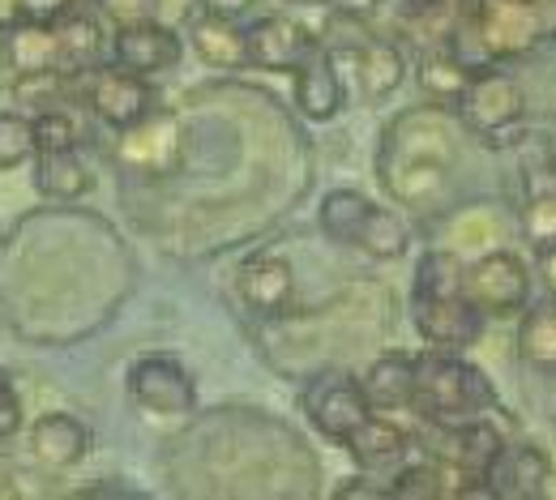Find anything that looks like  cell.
<instances>
[{
  "instance_id": "8fae6325",
  "label": "cell",
  "mask_w": 556,
  "mask_h": 500,
  "mask_svg": "<svg viewBox=\"0 0 556 500\" xmlns=\"http://www.w3.org/2000/svg\"><path fill=\"white\" fill-rule=\"evenodd\" d=\"M180 158V129L172 116H146L134 129H125V142H121V163L138 176H163L172 171Z\"/></svg>"
},
{
  "instance_id": "cb8c5ba5",
  "label": "cell",
  "mask_w": 556,
  "mask_h": 500,
  "mask_svg": "<svg viewBox=\"0 0 556 500\" xmlns=\"http://www.w3.org/2000/svg\"><path fill=\"white\" fill-rule=\"evenodd\" d=\"M518 356L540 372H556V299L553 304H535L522 312L518 325Z\"/></svg>"
},
{
  "instance_id": "603a6c76",
  "label": "cell",
  "mask_w": 556,
  "mask_h": 500,
  "mask_svg": "<svg viewBox=\"0 0 556 500\" xmlns=\"http://www.w3.org/2000/svg\"><path fill=\"white\" fill-rule=\"evenodd\" d=\"M52 26H56V39H61V65H65V73L94 69V61L103 56V30H99V22L73 9L70 17H61Z\"/></svg>"
},
{
  "instance_id": "2e32d148",
  "label": "cell",
  "mask_w": 556,
  "mask_h": 500,
  "mask_svg": "<svg viewBox=\"0 0 556 500\" xmlns=\"http://www.w3.org/2000/svg\"><path fill=\"white\" fill-rule=\"evenodd\" d=\"M189 43L193 52L214 65V69H244L249 65V43L240 22L231 17H214V13H193L189 17Z\"/></svg>"
},
{
  "instance_id": "4316f807",
  "label": "cell",
  "mask_w": 556,
  "mask_h": 500,
  "mask_svg": "<svg viewBox=\"0 0 556 500\" xmlns=\"http://www.w3.org/2000/svg\"><path fill=\"white\" fill-rule=\"evenodd\" d=\"M368 197L364 193H355V189H334V193H326V202H321V231L330 235V240H339V244H351L355 240V227L364 222L368 215Z\"/></svg>"
},
{
  "instance_id": "9c48e42d",
  "label": "cell",
  "mask_w": 556,
  "mask_h": 500,
  "mask_svg": "<svg viewBox=\"0 0 556 500\" xmlns=\"http://www.w3.org/2000/svg\"><path fill=\"white\" fill-rule=\"evenodd\" d=\"M244 43H249V65L270 73H295L313 52H317V35L295 22V17H257L249 30H244Z\"/></svg>"
},
{
  "instance_id": "60d3db41",
  "label": "cell",
  "mask_w": 556,
  "mask_h": 500,
  "mask_svg": "<svg viewBox=\"0 0 556 500\" xmlns=\"http://www.w3.org/2000/svg\"><path fill=\"white\" fill-rule=\"evenodd\" d=\"M13 22H22V0H0V30H9Z\"/></svg>"
},
{
  "instance_id": "1f68e13d",
  "label": "cell",
  "mask_w": 556,
  "mask_h": 500,
  "mask_svg": "<svg viewBox=\"0 0 556 500\" xmlns=\"http://www.w3.org/2000/svg\"><path fill=\"white\" fill-rule=\"evenodd\" d=\"M77 129L65 112H39L35 116V150H65L73 145Z\"/></svg>"
},
{
  "instance_id": "f546056e",
  "label": "cell",
  "mask_w": 556,
  "mask_h": 500,
  "mask_svg": "<svg viewBox=\"0 0 556 500\" xmlns=\"http://www.w3.org/2000/svg\"><path fill=\"white\" fill-rule=\"evenodd\" d=\"M35 158V120L0 112V171H13Z\"/></svg>"
},
{
  "instance_id": "8d00e7d4",
  "label": "cell",
  "mask_w": 556,
  "mask_h": 500,
  "mask_svg": "<svg viewBox=\"0 0 556 500\" xmlns=\"http://www.w3.org/2000/svg\"><path fill=\"white\" fill-rule=\"evenodd\" d=\"M198 4H202V0H154V22L180 26V22H189V17L198 13Z\"/></svg>"
},
{
  "instance_id": "ac0fdd59",
  "label": "cell",
  "mask_w": 556,
  "mask_h": 500,
  "mask_svg": "<svg viewBox=\"0 0 556 500\" xmlns=\"http://www.w3.org/2000/svg\"><path fill=\"white\" fill-rule=\"evenodd\" d=\"M86 449H90V432L81 428L73 415L52 411V415L35 420V428H30V453H35V462H43L52 471H65L73 462H81Z\"/></svg>"
},
{
  "instance_id": "52a82bcc",
  "label": "cell",
  "mask_w": 556,
  "mask_h": 500,
  "mask_svg": "<svg viewBox=\"0 0 556 500\" xmlns=\"http://www.w3.org/2000/svg\"><path fill=\"white\" fill-rule=\"evenodd\" d=\"M86 99H90V112L112 125V129H134L138 120H146L154 112V94L146 86L141 73H129L121 65H94L90 69V86H86Z\"/></svg>"
},
{
  "instance_id": "7402d4cb",
  "label": "cell",
  "mask_w": 556,
  "mask_h": 500,
  "mask_svg": "<svg viewBox=\"0 0 556 500\" xmlns=\"http://www.w3.org/2000/svg\"><path fill=\"white\" fill-rule=\"evenodd\" d=\"M359 253L377 257V261H394L412 248V227L394 210H381V206H368L364 222L355 227V240H351Z\"/></svg>"
},
{
  "instance_id": "83f0119b",
  "label": "cell",
  "mask_w": 556,
  "mask_h": 500,
  "mask_svg": "<svg viewBox=\"0 0 556 500\" xmlns=\"http://www.w3.org/2000/svg\"><path fill=\"white\" fill-rule=\"evenodd\" d=\"M548 475H553V462L544 449L535 445H518L509 449V484H514V500H540L548 488Z\"/></svg>"
},
{
  "instance_id": "44dd1931",
  "label": "cell",
  "mask_w": 556,
  "mask_h": 500,
  "mask_svg": "<svg viewBox=\"0 0 556 500\" xmlns=\"http://www.w3.org/2000/svg\"><path fill=\"white\" fill-rule=\"evenodd\" d=\"M355 73H359V90H364L368 99H386V94H394V90L403 86V77H407V56H403L399 43L372 39L368 48L355 52Z\"/></svg>"
},
{
  "instance_id": "d4e9b609",
  "label": "cell",
  "mask_w": 556,
  "mask_h": 500,
  "mask_svg": "<svg viewBox=\"0 0 556 500\" xmlns=\"http://www.w3.org/2000/svg\"><path fill=\"white\" fill-rule=\"evenodd\" d=\"M463 270L467 261L454 248H432L419 257L412 295H463Z\"/></svg>"
},
{
  "instance_id": "836d02e7",
  "label": "cell",
  "mask_w": 556,
  "mask_h": 500,
  "mask_svg": "<svg viewBox=\"0 0 556 500\" xmlns=\"http://www.w3.org/2000/svg\"><path fill=\"white\" fill-rule=\"evenodd\" d=\"M73 9H77V0H22V22H43V26H52V22L70 17Z\"/></svg>"
},
{
  "instance_id": "4fadbf2b",
  "label": "cell",
  "mask_w": 556,
  "mask_h": 500,
  "mask_svg": "<svg viewBox=\"0 0 556 500\" xmlns=\"http://www.w3.org/2000/svg\"><path fill=\"white\" fill-rule=\"evenodd\" d=\"M355 466L364 471H399L407 462V449H412V436L399 428L394 420H381V415H368L359 428L343 440Z\"/></svg>"
},
{
  "instance_id": "3957f363",
  "label": "cell",
  "mask_w": 556,
  "mask_h": 500,
  "mask_svg": "<svg viewBox=\"0 0 556 500\" xmlns=\"http://www.w3.org/2000/svg\"><path fill=\"white\" fill-rule=\"evenodd\" d=\"M463 295L484 317H514L531 299V270L522 266V257H514L505 248H492L463 270Z\"/></svg>"
},
{
  "instance_id": "484cf974",
  "label": "cell",
  "mask_w": 556,
  "mask_h": 500,
  "mask_svg": "<svg viewBox=\"0 0 556 500\" xmlns=\"http://www.w3.org/2000/svg\"><path fill=\"white\" fill-rule=\"evenodd\" d=\"M368 43H372V30H368V22H364L359 9H334V13H326L321 35H317V48L321 52H330L339 61V56H355Z\"/></svg>"
},
{
  "instance_id": "ab89813d",
  "label": "cell",
  "mask_w": 556,
  "mask_h": 500,
  "mask_svg": "<svg viewBox=\"0 0 556 500\" xmlns=\"http://www.w3.org/2000/svg\"><path fill=\"white\" fill-rule=\"evenodd\" d=\"M535 257H540V279H544L548 295L556 299V244H548V248H535Z\"/></svg>"
},
{
  "instance_id": "ba28073f",
  "label": "cell",
  "mask_w": 556,
  "mask_h": 500,
  "mask_svg": "<svg viewBox=\"0 0 556 500\" xmlns=\"http://www.w3.org/2000/svg\"><path fill=\"white\" fill-rule=\"evenodd\" d=\"M129 398L154 415H189L198 407V385L176 359L141 356L129 363Z\"/></svg>"
},
{
  "instance_id": "9a60e30c",
  "label": "cell",
  "mask_w": 556,
  "mask_h": 500,
  "mask_svg": "<svg viewBox=\"0 0 556 500\" xmlns=\"http://www.w3.org/2000/svg\"><path fill=\"white\" fill-rule=\"evenodd\" d=\"M291 291H295V274L287 266V257H275V253H262L253 257L244 270H240V299L262 312V317H275L291 304Z\"/></svg>"
},
{
  "instance_id": "e575fe53",
  "label": "cell",
  "mask_w": 556,
  "mask_h": 500,
  "mask_svg": "<svg viewBox=\"0 0 556 500\" xmlns=\"http://www.w3.org/2000/svg\"><path fill=\"white\" fill-rule=\"evenodd\" d=\"M522 189L527 197H556V163H531Z\"/></svg>"
},
{
  "instance_id": "d6a6232c",
  "label": "cell",
  "mask_w": 556,
  "mask_h": 500,
  "mask_svg": "<svg viewBox=\"0 0 556 500\" xmlns=\"http://www.w3.org/2000/svg\"><path fill=\"white\" fill-rule=\"evenodd\" d=\"M99 13L112 26H134V22H150L154 17V0H99Z\"/></svg>"
},
{
  "instance_id": "6da1fadb",
  "label": "cell",
  "mask_w": 556,
  "mask_h": 500,
  "mask_svg": "<svg viewBox=\"0 0 556 500\" xmlns=\"http://www.w3.org/2000/svg\"><path fill=\"white\" fill-rule=\"evenodd\" d=\"M492 407H496V389L484 376V368L458 359L454 351H437V347L416 356L412 411L419 420H428L437 428H450V424L480 420Z\"/></svg>"
},
{
  "instance_id": "ffe728a7",
  "label": "cell",
  "mask_w": 556,
  "mask_h": 500,
  "mask_svg": "<svg viewBox=\"0 0 556 500\" xmlns=\"http://www.w3.org/2000/svg\"><path fill=\"white\" fill-rule=\"evenodd\" d=\"M471 73L476 69H471V65H463L454 48H428V52L419 56L416 81L432 103H441V107H458V99H463V90H467Z\"/></svg>"
},
{
  "instance_id": "b9f144b4",
  "label": "cell",
  "mask_w": 556,
  "mask_h": 500,
  "mask_svg": "<svg viewBox=\"0 0 556 500\" xmlns=\"http://www.w3.org/2000/svg\"><path fill=\"white\" fill-rule=\"evenodd\" d=\"M4 381H9V376H4V372H0V385H4Z\"/></svg>"
},
{
  "instance_id": "e0dca14e",
  "label": "cell",
  "mask_w": 556,
  "mask_h": 500,
  "mask_svg": "<svg viewBox=\"0 0 556 500\" xmlns=\"http://www.w3.org/2000/svg\"><path fill=\"white\" fill-rule=\"evenodd\" d=\"M359 389H364V398H368L372 411L412 407V394H416V356L386 351L381 359H372V368L359 381Z\"/></svg>"
},
{
  "instance_id": "5b68a950",
  "label": "cell",
  "mask_w": 556,
  "mask_h": 500,
  "mask_svg": "<svg viewBox=\"0 0 556 500\" xmlns=\"http://www.w3.org/2000/svg\"><path fill=\"white\" fill-rule=\"evenodd\" d=\"M412 321L437 351H463L484 334V312L467 295H412Z\"/></svg>"
},
{
  "instance_id": "277c9868",
  "label": "cell",
  "mask_w": 556,
  "mask_h": 500,
  "mask_svg": "<svg viewBox=\"0 0 556 500\" xmlns=\"http://www.w3.org/2000/svg\"><path fill=\"white\" fill-rule=\"evenodd\" d=\"M458 112H463L467 129H476L480 138H505L509 129L522 125L527 94L509 73L476 69L467 90H463V99H458Z\"/></svg>"
},
{
  "instance_id": "7c38bea8",
  "label": "cell",
  "mask_w": 556,
  "mask_h": 500,
  "mask_svg": "<svg viewBox=\"0 0 556 500\" xmlns=\"http://www.w3.org/2000/svg\"><path fill=\"white\" fill-rule=\"evenodd\" d=\"M295 107L304 120H334L343 107H348V90H343V77H339V61L330 52H313L300 69H295Z\"/></svg>"
},
{
  "instance_id": "d6986e66",
  "label": "cell",
  "mask_w": 556,
  "mask_h": 500,
  "mask_svg": "<svg viewBox=\"0 0 556 500\" xmlns=\"http://www.w3.org/2000/svg\"><path fill=\"white\" fill-rule=\"evenodd\" d=\"M90 167L77 158V150H35V189L52 202H77L90 193Z\"/></svg>"
},
{
  "instance_id": "d590c367",
  "label": "cell",
  "mask_w": 556,
  "mask_h": 500,
  "mask_svg": "<svg viewBox=\"0 0 556 500\" xmlns=\"http://www.w3.org/2000/svg\"><path fill=\"white\" fill-rule=\"evenodd\" d=\"M17 428H22V402H17L13 385L4 381V385H0V440L13 436Z\"/></svg>"
},
{
  "instance_id": "30bf717a",
  "label": "cell",
  "mask_w": 556,
  "mask_h": 500,
  "mask_svg": "<svg viewBox=\"0 0 556 500\" xmlns=\"http://www.w3.org/2000/svg\"><path fill=\"white\" fill-rule=\"evenodd\" d=\"M112 61L129 73H163L180 61V35L176 26L163 22H134V26H116L112 35Z\"/></svg>"
},
{
  "instance_id": "f1b7e54d",
  "label": "cell",
  "mask_w": 556,
  "mask_h": 500,
  "mask_svg": "<svg viewBox=\"0 0 556 500\" xmlns=\"http://www.w3.org/2000/svg\"><path fill=\"white\" fill-rule=\"evenodd\" d=\"M419 17V0H372L364 9V22L372 30V39H390V43H403L412 35Z\"/></svg>"
},
{
  "instance_id": "5bb4252c",
  "label": "cell",
  "mask_w": 556,
  "mask_h": 500,
  "mask_svg": "<svg viewBox=\"0 0 556 500\" xmlns=\"http://www.w3.org/2000/svg\"><path fill=\"white\" fill-rule=\"evenodd\" d=\"M4 61L17 77H39V73H65L61 65V39L56 26L43 22H13L4 39Z\"/></svg>"
},
{
  "instance_id": "4dcf8cb0",
  "label": "cell",
  "mask_w": 556,
  "mask_h": 500,
  "mask_svg": "<svg viewBox=\"0 0 556 500\" xmlns=\"http://www.w3.org/2000/svg\"><path fill=\"white\" fill-rule=\"evenodd\" d=\"M522 231L535 248L556 244V197H527L522 206Z\"/></svg>"
},
{
  "instance_id": "74e56055",
  "label": "cell",
  "mask_w": 556,
  "mask_h": 500,
  "mask_svg": "<svg viewBox=\"0 0 556 500\" xmlns=\"http://www.w3.org/2000/svg\"><path fill=\"white\" fill-rule=\"evenodd\" d=\"M334 497L339 500H381V497H390V488H381V484H372V479H348L343 488H334Z\"/></svg>"
},
{
  "instance_id": "8992f818",
  "label": "cell",
  "mask_w": 556,
  "mask_h": 500,
  "mask_svg": "<svg viewBox=\"0 0 556 500\" xmlns=\"http://www.w3.org/2000/svg\"><path fill=\"white\" fill-rule=\"evenodd\" d=\"M304 411H308L313 428L321 432L326 440H339V445L372 415V407H368L359 381H351L343 372H321L317 381H308V389H304Z\"/></svg>"
},
{
  "instance_id": "7a4b0ae2",
  "label": "cell",
  "mask_w": 556,
  "mask_h": 500,
  "mask_svg": "<svg viewBox=\"0 0 556 500\" xmlns=\"http://www.w3.org/2000/svg\"><path fill=\"white\" fill-rule=\"evenodd\" d=\"M476 9L458 17V30L471 35L480 61L527 56L556 30V0H471Z\"/></svg>"
},
{
  "instance_id": "f35d334b",
  "label": "cell",
  "mask_w": 556,
  "mask_h": 500,
  "mask_svg": "<svg viewBox=\"0 0 556 500\" xmlns=\"http://www.w3.org/2000/svg\"><path fill=\"white\" fill-rule=\"evenodd\" d=\"M202 9L214 13V17H231V22H240V17L253 9V0H202Z\"/></svg>"
}]
</instances>
